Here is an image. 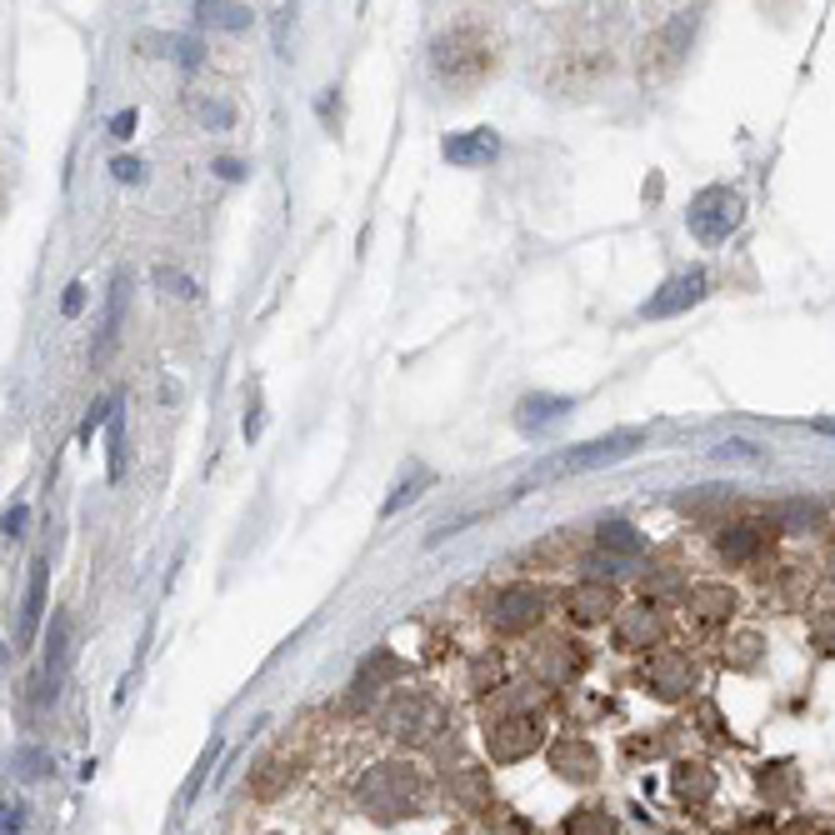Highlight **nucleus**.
Listing matches in <instances>:
<instances>
[{"instance_id": "obj_32", "label": "nucleus", "mask_w": 835, "mask_h": 835, "mask_svg": "<svg viewBox=\"0 0 835 835\" xmlns=\"http://www.w3.org/2000/svg\"><path fill=\"white\" fill-rule=\"evenodd\" d=\"M155 285H165V295H181V301H191V295H196V285L185 281L181 271H155Z\"/></svg>"}, {"instance_id": "obj_29", "label": "nucleus", "mask_w": 835, "mask_h": 835, "mask_svg": "<svg viewBox=\"0 0 835 835\" xmlns=\"http://www.w3.org/2000/svg\"><path fill=\"white\" fill-rule=\"evenodd\" d=\"M196 116H200V126H210V131H226L230 120H236V110H230L226 100H200Z\"/></svg>"}, {"instance_id": "obj_11", "label": "nucleus", "mask_w": 835, "mask_h": 835, "mask_svg": "<svg viewBox=\"0 0 835 835\" xmlns=\"http://www.w3.org/2000/svg\"><path fill=\"white\" fill-rule=\"evenodd\" d=\"M655 636H661V616H655V606L616 610V646H626V651H651Z\"/></svg>"}, {"instance_id": "obj_36", "label": "nucleus", "mask_w": 835, "mask_h": 835, "mask_svg": "<svg viewBox=\"0 0 835 835\" xmlns=\"http://www.w3.org/2000/svg\"><path fill=\"white\" fill-rule=\"evenodd\" d=\"M25 521H31V506H11L6 510V535H21Z\"/></svg>"}, {"instance_id": "obj_17", "label": "nucleus", "mask_w": 835, "mask_h": 835, "mask_svg": "<svg viewBox=\"0 0 835 835\" xmlns=\"http://www.w3.org/2000/svg\"><path fill=\"white\" fill-rule=\"evenodd\" d=\"M561 835H620V825H616V815H610L606 805H581V811L565 815Z\"/></svg>"}, {"instance_id": "obj_7", "label": "nucleus", "mask_w": 835, "mask_h": 835, "mask_svg": "<svg viewBox=\"0 0 835 835\" xmlns=\"http://www.w3.org/2000/svg\"><path fill=\"white\" fill-rule=\"evenodd\" d=\"M535 620H541V590H531V586H506L496 596V606H490V626H496L500 636H521Z\"/></svg>"}, {"instance_id": "obj_4", "label": "nucleus", "mask_w": 835, "mask_h": 835, "mask_svg": "<svg viewBox=\"0 0 835 835\" xmlns=\"http://www.w3.org/2000/svg\"><path fill=\"white\" fill-rule=\"evenodd\" d=\"M386 730L395 740H411V746H431L435 736L445 730V711L441 701H431L425 691H401L391 705H386Z\"/></svg>"}, {"instance_id": "obj_6", "label": "nucleus", "mask_w": 835, "mask_h": 835, "mask_svg": "<svg viewBox=\"0 0 835 835\" xmlns=\"http://www.w3.org/2000/svg\"><path fill=\"white\" fill-rule=\"evenodd\" d=\"M535 746H541V720H531V716H506L500 726L486 730V750H490V760H500V766L525 760Z\"/></svg>"}, {"instance_id": "obj_3", "label": "nucleus", "mask_w": 835, "mask_h": 835, "mask_svg": "<svg viewBox=\"0 0 835 835\" xmlns=\"http://www.w3.org/2000/svg\"><path fill=\"white\" fill-rule=\"evenodd\" d=\"M636 445H646V431H616V435H600V441H586L565 451V456H551L531 470L516 490H531V486H545V480H561V476H581V470H596V466H610V460H626Z\"/></svg>"}, {"instance_id": "obj_23", "label": "nucleus", "mask_w": 835, "mask_h": 835, "mask_svg": "<svg viewBox=\"0 0 835 835\" xmlns=\"http://www.w3.org/2000/svg\"><path fill=\"white\" fill-rule=\"evenodd\" d=\"M451 791H456V801L466 805V811H486V805H490V781H486V770H460Z\"/></svg>"}, {"instance_id": "obj_31", "label": "nucleus", "mask_w": 835, "mask_h": 835, "mask_svg": "<svg viewBox=\"0 0 835 835\" xmlns=\"http://www.w3.org/2000/svg\"><path fill=\"white\" fill-rule=\"evenodd\" d=\"M116 411H120V401H116V395H106V401L86 415V425H80V445H90V435H96L100 425H110V415H116Z\"/></svg>"}, {"instance_id": "obj_43", "label": "nucleus", "mask_w": 835, "mask_h": 835, "mask_svg": "<svg viewBox=\"0 0 835 835\" xmlns=\"http://www.w3.org/2000/svg\"><path fill=\"white\" fill-rule=\"evenodd\" d=\"M831 571H835V561H831Z\"/></svg>"}, {"instance_id": "obj_14", "label": "nucleus", "mask_w": 835, "mask_h": 835, "mask_svg": "<svg viewBox=\"0 0 835 835\" xmlns=\"http://www.w3.org/2000/svg\"><path fill=\"white\" fill-rule=\"evenodd\" d=\"M610 610H616V590H610L606 581H581V586L571 590V616L581 620V626H596Z\"/></svg>"}, {"instance_id": "obj_37", "label": "nucleus", "mask_w": 835, "mask_h": 835, "mask_svg": "<svg viewBox=\"0 0 835 835\" xmlns=\"http://www.w3.org/2000/svg\"><path fill=\"white\" fill-rule=\"evenodd\" d=\"M175 61H181L185 71L200 66V45H196V41H175Z\"/></svg>"}, {"instance_id": "obj_39", "label": "nucleus", "mask_w": 835, "mask_h": 835, "mask_svg": "<svg viewBox=\"0 0 835 835\" xmlns=\"http://www.w3.org/2000/svg\"><path fill=\"white\" fill-rule=\"evenodd\" d=\"M131 131H135V110H120V116L110 120V135H120V141H126Z\"/></svg>"}, {"instance_id": "obj_25", "label": "nucleus", "mask_w": 835, "mask_h": 835, "mask_svg": "<svg viewBox=\"0 0 835 835\" xmlns=\"http://www.w3.org/2000/svg\"><path fill=\"white\" fill-rule=\"evenodd\" d=\"M200 21L220 25V31H246L250 25V6H196Z\"/></svg>"}, {"instance_id": "obj_10", "label": "nucleus", "mask_w": 835, "mask_h": 835, "mask_svg": "<svg viewBox=\"0 0 835 835\" xmlns=\"http://www.w3.org/2000/svg\"><path fill=\"white\" fill-rule=\"evenodd\" d=\"M551 770L561 776V781L586 785V781H596L600 756H596V746H590V740L565 736V740H555V750H551Z\"/></svg>"}, {"instance_id": "obj_9", "label": "nucleus", "mask_w": 835, "mask_h": 835, "mask_svg": "<svg viewBox=\"0 0 835 835\" xmlns=\"http://www.w3.org/2000/svg\"><path fill=\"white\" fill-rule=\"evenodd\" d=\"M646 681H651V691L661 695V701L691 695L695 661H691V655H681V651H661V655H651V665H646Z\"/></svg>"}, {"instance_id": "obj_34", "label": "nucleus", "mask_w": 835, "mask_h": 835, "mask_svg": "<svg viewBox=\"0 0 835 835\" xmlns=\"http://www.w3.org/2000/svg\"><path fill=\"white\" fill-rule=\"evenodd\" d=\"M110 171H116V181H131V185L145 175V171H141V161H131V155H120V161H110Z\"/></svg>"}, {"instance_id": "obj_13", "label": "nucleus", "mask_w": 835, "mask_h": 835, "mask_svg": "<svg viewBox=\"0 0 835 835\" xmlns=\"http://www.w3.org/2000/svg\"><path fill=\"white\" fill-rule=\"evenodd\" d=\"M575 411V401L571 395H525L521 405H516V425H521V431H545V425H555V421H565V415Z\"/></svg>"}, {"instance_id": "obj_19", "label": "nucleus", "mask_w": 835, "mask_h": 835, "mask_svg": "<svg viewBox=\"0 0 835 835\" xmlns=\"http://www.w3.org/2000/svg\"><path fill=\"white\" fill-rule=\"evenodd\" d=\"M66 640H71V620L66 616H55L51 620V640H45V685H61V675H66Z\"/></svg>"}, {"instance_id": "obj_27", "label": "nucleus", "mask_w": 835, "mask_h": 835, "mask_svg": "<svg viewBox=\"0 0 835 835\" xmlns=\"http://www.w3.org/2000/svg\"><path fill=\"white\" fill-rule=\"evenodd\" d=\"M126 476V425H120V411L110 415V480Z\"/></svg>"}, {"instance_id": "obj_28", "label": "nucleus", "mask_w": 835, "mask_h": 835, "mask_svg": "<svg viewBox=\"0 0 835 835\" xmlns=\"http://www.w3.org/2000/svg\"><path fill=\"white\" fill-rule=\"evenodd\" d=\"M425 480H431V476H425V470L415 466V470H411V480H401V486H395V496L386 500V516H395V510H401L405 500H415V496H421V486H425Z\"/></svg>"}, {"instance_id": "obj_41", "label": "nucleus", "mask_w": 835, "mask_h": 835, "mask_svg": "<svg viewBox=\"0 0 835 835\" xmlns=\"http://www.w3.org/2000/svg\"><path fill=\"white\" fill-rule=\"evenodd\" d=\"M216 175H220V181H240V175H246V165L230 161V155H220V161H216Z\"/></svg>"}, {"instance_id": "obj_2", "label": "nucleus", "mask_w": 835, "mask_h": 835, "mask_svg": "<svg viewBox=\"0 0 835 835\" xmlns=\"http://www.w3.org/2000/svg\"><path fill=\"white\" fill-rule=\"evenodd\" d=\"M431 71L445 80V86L470 90V86H480V80L496 71V51H490V41L480 31L456 25L451 35H441V41L431 45Z\"/></svg>"}, {"instance_id": "obj_21", "label": "nucleus", "mask_w": 835, "mask_h": 835, "mask_svg": "<svg viewBox=\"0 0 835 835\" xmlns=\"http://www.w3.org/2000/svg\"><path fill=\"white\" fill-rule=\"evenodd\" d=\"M691 610L701 620H726L736 610V590L730 586H695L691 590Z\"/></svg>"}, {"instance_id": "obj_8", "label": "nucleus", "mask_w": 835, "mask_h": 835, "mask_svg": "<svg viewBox=\"0 0 835 835\" xmlns=\"http://www.w3.org/2000/svg\"><path fill=\"white\" fill-rule=\"evenodd\" d=\"M701 295H705V271H681V275H671V281H665L661 291L651 295V301L640 305V315H646V321H661V315H681V311H691Z\"/></svg>"}, {"instance_id": "obj_12", "label": "nucleus", "mask_w": 835, "mask_h": 835, "mask_svg": "<svg viewBox=\"0 0 835 835\" xmlns=\"http://www.w3.org/2000/svg\"><path fill=\"white\" fill-rule=\"evenodd\" d=\"M441 151H445V161L451 165H490L496 161V151H500V135L490 131V126H476V131L451 135Z\"/></svg>"}, {"instance_id": "obj_26", "label": "nucleus", "mask_w": 835, "mask_h": 835, "mask_svg": "<svg viewBox=\"0 0 835 835\" xmlns=\"http://www.w3.org/2000/svg\"><path fill=\"white\" fill-rule=\"evenodd\" d=\"M261 770H265V776H256V785H250V791L261 795V801H265V795H275V791H281V785L295 776V770H285V760H271V766H261Z\"/></svg>"}, {"instance_id": "obj_22", "label": "nucleus", "mask_w": 835, "mask_h": 835, "mask_svg": "<svg viewBox=\"0 0 835 835\" xmlns=\"http://www.w3.org/2000/svg\"><path fill=\"white\" fill-rule=\"evenodd\" d=\"M596 541H600V551H610L616 561H620V555H640V551H646L640 531H636V525H626V521H606Z\"/></svg>"}, {"instance_id": "obj_20", "label": "nucleus", "mask_w": 835, "mask_h": 835, "mask_svg": "<svg viewBox=\"0 0 835 835\" xmlns=\"http://www.w3.org/2000/svg\"><path fill=\"white\" fill-rule=\"evenodd\" d=\"M126 275H116V285H110V305H106V321H100V340H96V356H110V346H116L120 336V321H126Z\"/></svg>"}, {"instance_id": "obj_16", "label": "nucleus", "mask_w": 835, "mask_h": 835, "mask_svg": "<svg viewBox=\"0 0 835 835\" xmlns=\"http://www.w3.org/2000/svg\"><path fill=\"white\" fill-rule=\"evenodd\" d=\"M401 671H405V665L395 661L391 651H376L366 665H360V675H356V685H350V691H356V701H366V695H376L380 685H386V681H395V675H401Z\"/></svg>"}, {"instance_id": "obj_15", "label": "nucleus", "mask_w": 835, "mask_h": 835, "mask_svg": "<svg viewBox=\"0 0 835 835\" xmlns=\"http://www.w3.org/2000/svg\"><path fill=\"white\" fill-rule=\"evenodd\" d=\"M45 575H51V565L35 561L31 581H25V606H21V626H15V646H31L35 640V626H41V616H45Z\"/></svg>"}, {"instance_id": "obj_38", "label": "nucleus", "mask_w": 835, "mask_h": 835, "mask_svg": "<svg viewBox=\"0 0 835 835\" xmlns=\"http://www.w3.org/2000/svg\"><path fill=\"white\" fill-rule=\"evenodd\" d=\"M80 305H86V285H66V301H61V311H66V315H80Z\"/></svg>"}, {"instance_id": "obj_40", "label": "nucleus", "mask_w": 835, "mask_h": 835, "mask_svg": "<svg viewBox=\"0 0 835 835\" xmlns=\"http://www.w3.org/2000/svg\"><path fill=\"white\" fill-rule=\"evenodd\" d=\"M756 646H760L756 636H740V640H736V665H750V661H756Z\"/></svg>"}, {"instance_id": "obj_33", "label": "nucleus", "mask_w": 835, "mask_h": 835, "mask_svg": "<svg viewBox=\"0 0 835 835\" xmlns=\"http://www.w3.org/2000/svg\"><path fill=\"white\" fill-rule=\"evenodd\" d=\"M811 640H815V646H821L825 655H835V610H831V616H821V620H815V626H811Z\"/></svg>"}, {"instance_id": "obj_24", "label": "nucleus", "mask_w": 835, "mask_h": 835, "mask_svg": "<svg viewBox=\"0 0 835 835\" xmlns=\"http://www.w3.org/2000/svg\"><path fill=\"white\" fill-rule=\"evenodd\" d=\"M720 555H726V561H756L760 555V531L756 525H730V531L720 535Z\"/></svg>"}, {"instance_id": "obj_30", "label": "nucleus", "mask_w": 835, "mask_h": 835, "mask_svg": "<svg viewBox=\"0 0 835 835\" xmlns=\"http://www.w3.org/2000/svg\"><path fill=\"white\" fill-rule=\"evenodd\" d=\"M776 521L781 525H815L821 521V510H815L811 500H795V506H776Z\"/></svg>"}, {"instance_id": "obj_1", "label": "nucleus", "mask_w": 835, "mask_h": 835, "mask_svg": "<svg viewBox=\"0 0 835 835\" xmlns=\"http://www.w3.org/2000/svg\"><path fill=\"white\" fill-rule=\"evenodd\" d=\"M421 795H425V781L421 770L405 766V760H386V766H370L356 785V801L366 815L376 821H401V815H415L421 811Z\"/></svg>"}, {"instance_id": "obj_5", "label": "nucleus", "mask_w": 835, "mask_h": 835, "mask_svg": "<svg viewBox=\"0 0 835 835\" xmlns=\"http://www.w3.org/2000/svg\"><path fill=\"white\" fill-rule=\"evenodd\" d=\"M740 216H746V200H740V191H730V185H705L701 196L691 200V230L705 240V246H720V240H730V230L740 226Z\"/></svg>"}, {"instance_id": "obj_42", "label": "nucleus", "mask_w": 835, "mask_h": 835, "mask_svg": "<svg viewBox=\"0 0 835 835\" xmlns=\"http://www.w3.org/2000/svg\"><path fill=\"white\" fill-rule=\"evenodd\" d=\"M25 825V805H6V835H15Z\"/></svg>"}, {"instance_id": "obj_18", "label": "nucleus", "mask_w": 835, "mask_h": 835, "mask_svg": "<svg viewBox=\"0 0 835 835\" xmlns=\"http://www.w3.org/2000/svg\"><path fill=\"white\" fill-rule=\"evenodd\" d=\"M675 795L681 801H691V805H701V801H711L716 795V776H711V766H675Z\"/></svg>"}, {"instance_id": "obj_35", "label": "nucleus", "mask_w": 835, "mask_h": 835, "mask_svg": "<svg viewBox=\"0 0 835 835\" xmlns=\"http://www.w3.org/2000/svg\"><path fill=\"white\" fill-rule=\"evenodd\" d=\"M716 456H720V460H730V456H736V460H756V445H746V441H726V445H716Z\"/></svg>"}]
</instances>
